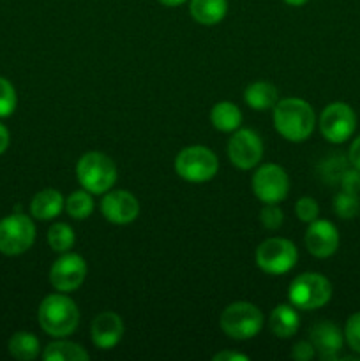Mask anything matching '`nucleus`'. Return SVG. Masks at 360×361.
<instances>
[{
	"mask_svg": "<svg viewBox=\"0 0 360 361\" xmlns=\"http://www.w3.org/2000/svg\"><path fill=\"white\" fill-rule=\"evenodd\" d=\"M316 115L309 102L302 99H282L274 106V127L284 140L292 143L306 141L313 134Z\"/></svg>",
	"mask_w": 360,
	"mask_h": 361,
	"instance_id": "1",
	"label": "nucleus"
},
{
	"mask_svg": "<svg viewBox=\"0 0 360 361\" xmlns=\"http://www.w3.org/2000/svg\"><path fill=\"white\" fill-rule=\"evenodd\" d=\"M37 317L44 334L55 338L69 337L80 324V310L67 293L46 296L39 305Z\"/></svg>",
	"mask_w": 360,
	"mask_h": 361,
	"instance_id": "2",
	"label": "nucleus"
},
{
	"mask_svg": "<svg viewBox=\"0 0 360 361\" xmlns=\"http://www.w3.org/2000/svg\"><path fill=\"white\" fill-rule=\"evenodd\" d=\"M76 178L88 192L104 194L115 185L116 166L108 155L101 152H88L78 161Z\"/></svg>",
	"mask_w": 360,
	"mask_h": 361,
	"instance_id": "3",
	"label": "nucleus"
},
{
	"mask_svg": "<svg viewBox=\"0 0 360 361\" xmlns=\"http://www.w3.org/2000/svg\"><path fill=\"white\" fill-rule=\"evenodd\" d=\"M288 298L295 309L316 310L332 298V284L321 274H302L289 284Z\"/></svg>",
	"mask_w": 360,
	"mask_h": 361,
	"instance_id": "4",
	"label": "nucleus"
},
{
	"mask_svg": "<svg viewBox=\"0 0 360 361\" xmlns=\"http://www.w3.org/2000/svg\"><path fill=\"white\" fill-rule=\"evenodd\" d=\"M263 328V314L249 302H235L221 314V330L235 341L254 338Z\"/></svg>",
	"mask_w": 360,
	"mask_h": 361,
	"instance_id": "5",
	"label": "nucleus"
},
{
	"mask_svg": "<svg viewBox=\"0 0 360 361\" xmlns=\"http://www.w3.org/2000/svg\"><path fill=\"white\" fill-rule=\"evenodd\" d=\"M219 161L214 152L201 145L180 150L175 159V171L182 180L191 183H203L217 175Z\"/></svg>",
	"mask_w": 360,
	"mask_h": 361,
	"instance_id": "6",
	"label": "nucleus"
},
{
	"mask_svg": "<svg viewBox=\"0 0 360 361\" xmlns=\"http://www.w3.org/2000/svg\"><path fill=\"white\" fill-rule=\"evenodd\" d=\"M35 242V226L23 214H11L0 221V252L20 256Z\"/></svg>",
	"mask_w": 360,
	"mask_h": 361,
	"instance_id": "7",
	"label": "nucleus"
},
{
	"mask_svg": "<svg viewBox=\"0 0 360 361\" xmlns=\"http://www.w3.org/2000/svg\"><path fill=\"white\" fill-rule=\"evenodd\" d=\"M299 259L293 242L286 238H268L256 249V264L268 275L288 274Z\"/></svg>",
	"mask_w": 360,
	"mask_h": 361,
	"instance_id": "8",
	"label": "nucleus"
},
{
	"mask_svg": "<svg viewBox=\"0 0 360 361\" xmlns=\"http://www.w3.org/2000/svg\"><path fill=\"white\" fill-rule=\"evenodd\" d=\"M356 129V115L346 102H332L321 111L320 133L330 143H344Z\"/></svg>",
	"mask_w": 360,
	"mask_h": 361,
	"instance_id": "9",
	"label": "nucleus"
},
{
	"mask_svg": "<svg viewBox=\"0 0 360 361\" xmlns=\"http://www.w3.org/2000/svg\"><path fill=\"white\" fill-rule=\"evenodd\" d=\"M289 190V178L277 164L260 166L253 176V192L261 203H281Z\"/></svg>",
	"mask_w": 360,
	"mask_h": 361,
	"instance_id": "10",
	"label": "nucleus"
},
{
	"mask_svg": "<svg viewBox=\"0 0 360 361\" xmlns=\"http://www.w3.org/2000/svg\"><path fill=\"white\" fill-rule=\"evenodd\" d=\"M228 157L239 169H253L263 157V141L251 129H236L229 137Z\"/></svg>",
	"mask_w": 360,
	"mask_h": 361,
	"instance_id": "11",
	"label": "nucleus"
},
{
	"mask_svg": "<svg viewBox=\"0 0 360 361\" xmlns=\"http://www.w3.org/2000/svg\"><path fill=\"white\" fill-rule=\"evenodd\" d=\"M87 277V263L81 256L64 252L49 270V282L60 293H73L83 284Z\"/></svg>",
	"mask_w": 360,
	"mask_h": 361,
	"instance_id": "12",
	"label": "nucleus"
},
{
	"mask_svg": "<svg viewBox=\"0 0 360 361\" xmlns=\"http://www.w3.org/2000/svg\"><path fill=\"white\" fill-rule=\"evenodd\" d=\"M101 212L112 224L127 226L140 215V203L129 190H112L102 197Z\"/></svg>",
	"mask_w": 360,
	"mask_h": 361,
	"instance_id": "13",
	"label": "nucleus"
},
{
	"mask_svg": "<svg viewBox=\"0 0 360 361\" xmlns=\"http://www.w3.org/2000/svg\"><path fill=\"white\" fill-rule=\"evenodd\" d=\"M306 242L307 250L313 254L314 257H325L334 256L335 250L339 247V231L330 221L325 219H316V221L309 222L306 231Z\"/></svg>",
	"mask_w": 360,
	"mask_h": 361,
	"instance_id": "14",
	"label": "nucleus"
},
{
	"mask_svg": "<svg viewBox=\"0 0 360 361\" xmlns=\"http://www.w3.org/2000/svg\"><path fill=\"white\" fill-rule=\"evenodd\" d=\"M90 337L95 348L108 351L113 349L124 337V321L115 312H102L95 316L90 324Z\"/></svg>",
	"mask_w": 360,
	"mask_h": 361,
	"instance_id": "15",
	"label": "nucleus"
},
{
	"mask_svg": "<svg viewBox=\"0 0 360 361\" xmlns=\"http://www.w3.org/2000/svg\"><path fill=\"white\" fill-rule=\"evenodd\" d=\"M342 331L334 323L321 321L311 328V344L321 360H335L342 349Z\"/></svg>",
	"mask_w": 360,
	"mask_h": 361,
	"instance_id": "16",
	"label": "nucleus"
},
{
	"mask_svg": "<svg viewBox=\"0 0 360 361\" xmlns=\"http://www.w3.org/2000/svg\"><path fill=\"white\" fill-rule=\"evenodd\" d=\"M66 200L56 189H44L34 196L30 203V214L32 217L37 221H52V219L59 217L60 212L64 210Z\"/></svg>",
	"mask_w": 360,
	"mask_h": 361,
	"instance_id": "17",
	"label": "nucleus"
},
{
	"mask_svg": "<svg viewBox=\"0 0 360 361\" xmlns=\"http://www.w3.org/2000/svg\"><path fill=\"white\" fill-rule=\"evenodd\" d=\"M268 324H270V330L275 337L289 338L296 334V330L300 326L299 312H296V309L293 305L281 303V305H277L272 310Z\"/></svg>",
	"mask_w": 360,
	"mask_h": 361,
	"instance_id": "18",
	"label": "nucleus"
},
{
	"mask_svg": "<svg viewBox=\"0 0 360 361\" xmlns=\"http://www.w3.org/2000/svg\"><path fill=\"white\" fill-rule=\"evenodd\" d=\"M189 13L200 25H217L228 13V0H191Z\"/></svg>",
	"mask_w": 360,
	"mask_h": 361,
	"instance_id": "19",
	"label": "nucleus"
},
{
	"mask_svg": "<svg viewBox=\"0 0 360 361\" xmlns=\"http://www.w3.org/2000/svg\"><path fill=\"white\" fill-rule=\"evenodd\" d=\"M244 99H246V104L253 109L265 111V109L274 108L275 102L279 101V94L274 85L267 83V81H256L246 88Z\"/></svg>",
	"mask_w": 360,
	"mask_h": 361,
	"instance_id": "20",
	"label": "nucleus"
},
{
	"mask_svg": "<svg viewBox=\"0 0 360 361\" xmlns=\"http://www.w3.org/2000/svg\"><path fill=\"white\" fill-rule=\"evenodd\" d=\"M212 126L221 133H235L242 123V113L233 102L221 101L210 111Z\"/></svg>",
	"mask_w": 360,
	"mask_h": 361,
	"instance_id": "21",
	"label": "nucleus"
},
{
	"mask_svg": "<svg viewBox=\"0 0 360 361\" xmlns=\"http://www.w3.org/2000/svg\"><path fill=\"white\" fill-rule=\"evenodd\" d=\"M90 356L81 345L67 341H56L46 345L42 353L44 361H87Z\"/></svg>",
	"mask_w": 360,
	"mask_h": 361,
	"instance_id": "22",
	"label": "nucleus"
},
{
	"mask_svg": "<svg viewBox=\"0 0 360 361\" xmlns=\"http://www.w3.org/2000/svg\"><path fill=\"white\" fill-rule=\"evenodd\" d=\"M39 338L28 331H18L9 341V353L20 361H30L39 356Z\"/></svg>",
	"mask_w": 360,
	"mask_h": 361,
	"instance_id": "23",
	"label": "nucleus"
},
{
	"mask_svg": "<svg viewBox=\"0 0 360 361\" xmlns=\"http://www.w3.org/2000/svg\"><path fill=\"white\" fill-rule=\"evenodd\" d=\"M67 214L76 221H83V219L90 217L94 212V200H92V192L88 190H74L64 204Z\"/></svg>",
	"mask_w": 360,
	"mask_h": 361,
	"instance_id": "24",
	"label": "nucleus"
},
{
	"mask_svg": "<svg viewBox=\"0 0 360 361\" xmlns=\"http://www.w3.org/2000/svg\"><path fill=\"white\" fill-rule=\"evenodd\" d=\"M48 243L52 247V250H55V252H69V249H73L74 245L73 228L64 224V222H55L48 229Z\"/></svg>",
	"mask_w": 360,
	"mask_h": 361,
	"instance_id": "25",
	"label": "nucleus"
},
{
	"mask_svg": "<svg viewBox=\"0 0 360 361\" xmlns=\"http://www.w3.org/2000/svg\"><path fill=\"white\" fill-rule=\"evenodd\" d=\"M334 212L337 214V217H341V219L356 217V215H359V212H360L359 194L346 192V190H341L339 194H335Z\"/></svg>",
	"mask_w": 360,
	"mask_h": 361,
	"instance_id": "26",
	"label": "nucleus"
},
{
	"mask_svg": "<svg viewBox=\"0 0 360 361\" xmlns=\"http://www.w3.org/2000/svg\"><path fill=\"white\" fill-rule=\"evenodd\" d=\"M16 90L11 85L9 80L0 76V118H6V116H11L16 109Z\"/></svg>",
	"mask_w": 360,
	"mask_h": 361,
	"instance_id": "27",
	"label": "nucleus"
},
{
	"mask_svg": "<svg viewBox=\"0 0 360 361\" xmlns=\"http://www.w3.org/2000/svg\"><path fill=\"white\" fill-rule=\"evenodd\" d=\"M260 221L261 226L270 231L279 229L284 222V214H282L281 208L277 207V203H265V207L260 212Z\"/></svg>",
	"mask_w": 360,
	"mask_h": 361,
	"instance_id": "28",
	"label": "nucleus"
},
{
	"mask_svg": "<svg viewBox=\"0 0 360 361\" xmlns=\"http://www.w3.org/2000/svg\"><path fill=\"white\" fill-rule=\"evenodd\" d=\"M344 338L348 342L349 349L360 355V312L352 314L346 321Z\"/></svg>",
	"mask_w": 360,
	"mask_h": 361,
	"instance_id": "29",
	"label": "nucleus"
},
{
	"mask_svg": "<svg viewBox=\"0 0 360 361\" xmlns=\"http://www.w3.org/2000/svg\"><path fill=\"white\" fill-rule=\"evenodd\" d=\"M295 210L296 217L302 222H306V224L316 221L318 215H320V207H318L316 200H313V197H300V200L296 201Z\"/></svg>",
	"mask_w": 360,
	"mask_h": 361,
	"instance_id": "30",
	"label": "nucleus"
},
{
	"mask_svg": "<svg viewBox=\"0 0 360 361\" xmlns=\"http://www.w3.org/2000/svg\"><path fill=\"white\" fill-rule=\"evenodd\" d=\"M339 182H341L342 190L352 194H359L360 192V169L353 168V169H346V171L341 173L339 176Z\"/></svg>",
	"mask_w": 360,
	"mask_h": 361,
	"instance_id": "31",
	"label": "nucleus"
},
{
	"mask_svg": "<svg viewBox=\"0 0 360 361\" xmlns=\"http://www.w3.org/2000/svg\"><path fill=\"white\" fill-rule=\"evenodd\" d=\"M314 355H316V351H314L311 341L309 342L307 341L296 342L292 349V358L296 361H311L314 358Z\"/></svg>",
	"mask_w": 360,
	"mask_h": 361,
	"instance_id": "32",
	"label": "nucleus"
},
{
	"mask_svg": "<svg viewBox=\"0 0 360 361\" xmlns=\"http://www.w3.org/2000/svg\"><path fill=\"white\" fill-rule=\"evenodd\" d=\"M348 159H349V164H352L353 168L360 169V136L356 137V140L352 143V147H349Z\"/></svg>",
	"mask_w": 360,
	"mask_h": 361,
	"instance_id": "33",
	"label": "nucleus"
},
{
	"mask_svg": "<svg viewBox=\"0 0 360 361\" xmlns=\"http://www.w3.org/2000/svg\"><path fill=\"white\" fill-rule=\"evenodd\" d=\"M246 355H240V353H235V351H222V353H217V355L214 356V361H247Z\"/></svg>",
	"mask_w": 360,
	"mask_h": 361,
	"instance_id": "34",
	"label": "nucleus"
},
{
	"mask_svg": "<svg viewBox=\"0 0 360 361\" xmlns=\"http://www.w3.org/2000/svg\"><path fill=\"white\" fill-rule=\"evenodd\" d=\"M9 147V130L4 123H0V155L7 150Z\"/></svg>",
	"mask_w": 360,
	"mask_h": 361,
	"instance_id": "35",
	"label": "nucleus"
},
{
	"mask_svg": "<svg viewBox=\"0 0 360 361\" xmlns=\"http://www.w3.org/2000/svg\"><path fill=\"white\" fill-rule=\"evenodd\" d=\"M159 2L166 7H176V6H180V4L186 2V0H159Z\"/></svg>",
	"mask_w": 360,
	"mask_h": 361,
	"instance_id": "36",
	"label": "nucleus"
},
{
	"mask_svg": "<svg viewBox=\"0 0 360 361\" xmlns=\"http://www.w3.org/2000/svg\"><path fill=\"white\" fill-rule=\"evenodd\" d=\"M284 2L289 4V6H304L307 0H284Z\"/></svg>",
	"mask_w": 360,
	"mask_h": 361,
	"instance_id": "37",
	"label": "nucleus"
}]
</instances>
